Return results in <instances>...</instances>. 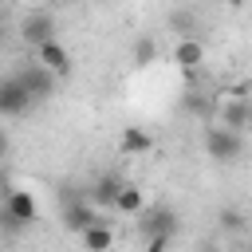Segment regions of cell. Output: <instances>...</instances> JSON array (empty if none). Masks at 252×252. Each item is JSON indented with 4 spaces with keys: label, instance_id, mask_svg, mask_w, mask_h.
<instances>
[{
    "label": "cell",
    "instance_id": "obj_17",
    "mask_svg": "<svg viewBox=\"0 0 252 252\" xmlns=\"http://www.w3.org/2000/svg\"><path fill=\"white\" fill-rule=\"evenodd\" d=\"M0 232H4V236H20V232H24V224H20L4 205H0Z\"/></svg>",
    "mask_w": 252,
    "mask_h": 252
},
{
    "label": "cell",
    "instance_id": "obj_5",
    "mask_svg": "<svg viewBox=\"0 0 252 252\" xmlns=\"http://www.w3.org/2000/svg\"><path fill=\"white\" fill-rule=\"evenodd\" d=\"M20 39H24V43H32V47H43V43H51V39H55V20H51L47 12L24 16V24H20Z\"/></svg>",
    "mask_w": 252,
    "mask_h": 252
},
{
    "label": "cell",
    "instance_id": "obj_6",
    "mask_svg": "<svg viewBox=\"0 0 252 252\" xmlns=\"http://www.w3.org/2000/svg\"><path fill=\"white\" fill-rule=\"evenodd\" d=\"M4 209H8L24 228L39 220V201H35L28 189H8V193H4Z\"/></svg>",
    "mask_w": 252,
    "mask_h": 252
},
{
    "label": "cell",
    "instance_id": "obj_12",
    "mask_svg": "<svg viewBox=\"0 0 252 252\" xmlns=\"http://www.w3.org/2000/svg\"><path fill=\"white\" fill-rule=\"evenodd\" d=\"M118 146H122L126 158H138V154H150V150H154V138H150L142 126H126L122 138H118Z\"/></svg>",
    "mask_w": 252,
    "mask_h": 252
},
{
    "label": "cell",
    "instance_id": "obj_18",
    "mask_svg": "<svg viewBox=\"0 0 252 252\" xmlns=\"http://www.w3.org/2000/svg\"><path fill=\"white\" fill-rule=\"evenodd\" d=\"M173 236H146V252H169Z\"/></svg>",
    "mask_w": 252,
    "mask_h": 252
},
{
    "label": "cell",
    "instance_id": "obj_4",
    "mask_svg": "<svg viewBox=\"0 0 252 252\" xmlns=\"http://www.w3.org/2000/svg\"><path fill=\"white\" fill-rule=\"evenodd\" d=\"M142 232L146 236H173L177 232V213L169 205H154V209H142Z\"/></svg>",
    "mask_w": 252,
    "mask_h": 252
},
{
    "label": "cell",
    "instance_id": "obj_15",
    "mask_svg": "<svg viewBox=\"0 0 252 252\" xmlns=\"http://www.w3.org/2000/svg\"><path fill=\"white\" fill-rule=\"evenodd\" d=\"M154 59H158V43H154V39H138V43H134V63H138V67H150Z\"/></svg>",
    "mask_w": 252,
    "mask_h": 252
},
{
    "label": "cell",
    "instance_id": "obj_3",
    "mask_svg": "<svg viewBox=\"0 0 252 252\" xmlns=\"http://www.w3.org/2000/svg\"><path fill=\"white\" fill-rule=\"evenodd\" d=\"M16 79L24 83V91L32 94V102H39V98H47L51 91H55V75L35 59V63H28V67H20L16 71Z\"/></svg>",
    "mask_w": 252,
    "mask_h": 252
},
{
    "label": "cell",
    "instance_id": "obj_8",
    "mask_svg": "<svg viewBox=\"0 0 252 252\" xmlns=\"http://www.w3.org/2000/svg\"><path fill=\"white\" fill-rule=\"evenodd\" d=\"M122 185H126V181H122L118 173H102V177L91 185V197H87V201H91L94 209H114V201H118Z\"/></svg>",
    "mask_w": 252,
    "mask_h": 252
},
{
    "label": "cell",
    "instance_id": "obj_11",
    "mask_svg": "<svg viewBox=\"0 0 252 252\" xmlns=\"http://www.w3.org/2000/svg\"><path fill=\"white\" fill-rule=\"evenodd\" d=\"M173 63H177L181 71H197V67L205 63V47H201L197 39H189V35H185V39L173 47Z\"/></svg>",
    "mask_w": 252,
    "mask_h": 252
},
{
    "label": "cell",
    "instance_id": "obj_9",
    "mask_svg": "<svg viewBox=\"0 0 252 252\" xmlns=\"http://www.w3.org/2000/svg\"><path fill=\"white\" fill-rule=\"evenodd\" d=\"M39 51V63L59 79V75H71V51L59 43V39H51V43H43V47H35Z\"/></svg>",
    "mask_w": 252,
    "mask_h": 252
},
{
    "label": "cell",
    "instance_id": "obj_16",
    "mask_svg": "<svg viewBox=\"0 0 252 252\" xmlns=\"http://www.w3.org/2000/svg\"><path fill=\"white\" fill-rule=\"evenodd\" d=\"M217 224H220L224 232H244V217H240L236 209H220V213H217Z\"/></svg>",
    "mask_w": 252,
    "mask_h": 252
},
{
    "label": "cell",
    "instance_id": "obj_1",
    "mask_svg": "<svg viewBox=\"0 0 252 252\" xmlns=\"http://www.w3.org/2000/svg\"><path fill=\"white\" fill-rule=\"evenodd\" d=\"M205 150H209L213 161H236L240 150H244V138L236 130H228V126H213L205 134Z\"/></svg>",
    "mask_w": 252,
    "mask_h": 252
},
{
    "label": "cell",
    "instance_id": "obj_7",
    "mask_svg": "<svg viewBox=\"0 0 252 252\" xmlns=\"http://www.w3.org/2000/svg\"><path fill=\"white\" fill-rule=\"evenodd\" d=\"M91 224H98V213H94V205H91V201H75V197H71V201L63 205V228L83 236Z\"/></svg>",
    "mask_w": 252,
    "mask_h": 252
},
{
    "label": "cell",
    "instance_id": "obj_2",
    "mask_svg": "<svg viewBox=\"0 0 252 252\" xmlns=\"http://www.w3.org/2000/svg\"><path fill=\"white\" fill-rule=\"evenodd\" d=\"M28 106H32V94L24 91V83L16 75L0 79V118H20L28 114Z\"/></svg>",
    "mask_w": 252,
    "mask_h": 252
},
{
    "label": "cell",
    "instance_id": "obj_13",
    "mask_svg": "<svg viewBox=\"0 0 252 252\" xmlns=\"http://www.w3.org/2000/svg\"><path fill=\"white\" fill-rule=\"evenodd\" d=\"M114 209H118V213H126V217H138V213L146 209V197H142V189L126 181V185H122V193H118V201H114Z\"/></svg>",
    "mask_w": 252,
    "mask_h": 252
},
{
    "label": "cell",
    "instance_id": "obj_10",
    "mask_svg": "<svg viewBox=\"0 0 252 252\" xmlns=\"http://www.w3.org/2000/svg\"><path fill=\"white\" fill-rule=\"evenodd\" d=\"M220 126H228V130H244V126H252V98H228L224 106H220Z\"/></svg>",
    "mask_w": 252,
    "mask_h": 252
},
{
    "label": "cell",
    "instance_id": "obj_20",
    "mask_svg": "<svg viewBox=\"0 0 252 252\" xmlns=\"http://www.w3.org/2000/svg\"><path fill=\"white\" fill-rule=\"evenodd\" d=\"M224 4H228V8H236V4H240V0H224Z\"/></svg>",
    "mask_w": 252,
    "mask_h": 252
},
{
    "label": "cell",
    "instance_id": "obj_19",
    "mask_svg": "<svg viewBox=\"0 0 252 252\" xmlns=\"http://www.w3.org/2000/svg\"><path fill=\"white\" fill-rule=\"evenodd\" d=\"M4 150H8V142H4V134H0V158H4Z\"/></svg>",
    "mask_w": 252,
    "mask_h": 252
},
{
    "label": "cell",
    "instance_id": "obj_14",
    "mask_svg": "<svg viewBox=\"0 0 252 252\" xmlns=\"http://www.w3.org/2000/svg\"><path fill=\"white\" fill-rule=\"evenodd\" d=\"M110 244H114V232H110L102 220L83 232V248H87V252H110Z\"/></svg>",
    "mask_w": 252,
    "mask_h": 252
}]
</instances>
